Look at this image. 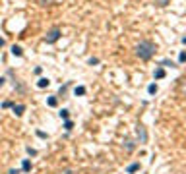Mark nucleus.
Masks as SVG:
<instances>
[{
	"label": "nucleus",
	"mask_w": 186,
	"mask_h": 174,
	"mask_svg": "<svg viewBox=\"0 0 186 174\" xmlns=\"http://www.w3.org/2000/svg\"><path fill=\"white\" fill-rule=\"evenodd\" d=\"M136 54H138L142 60H149L155 54V45L151 41H142L138 46H136Z\"/></svg>",
	"instance_id": "1"
},
{
	"label": "nucleus",
	"mask_w": 186,
	"mask_h": 174,
	"mask_svg": "<svg viewBox=\"0 0 186 174\" xmlns=\"http://www.w3.org/2000/svg\"><path fill=\"white\" fill-rule=\"evenodd\" d=\"M58 37H60V29H58V27H52L51 31H49V35H46V43L58 41Z\"/></svg>",
	"instance_id": "2"
},
{
	"label": "nucleus",
	"mask_w": 186,
	"mask_h": 174,
	"mask_svg": "<svg viewBox=\"0 0 186 174\" xmlns=\"http://www.w3.org/2000/svg\"><path fill=\"white\" fill-rule=\"evenodd\" d=\"M12 108H14V114H16V116H21L23 110H25V105H14Z\"/></svg>",
	"instance_id": "3"
},
{
	"label": "nucleus",
	"mask_w": 186,
	"mask_h": 174,
	"mask_svg": "<svg viewBox=\"0 0 186 174\" xmlns=\"http://www.w3.org/2000/svg\"><path fill=\"white\" fill-rule=\"evenodd\" d=\"M21 170H23V172H29V170H31V160H29V159H23Z\"/></svg>",
	"instance_id": "4"
},
{
	"label": "nucleus",
	"mask_w": 186,
	"mask_h": 174,
	"mask_svg": "<svg viewBox=\"0 0 186 174\" xmlns=\"http://www.w3.org/2000/svg\"><path fill=\"white\" fill-rule=\"evenodd\" d=\"M126 170H128V174H134V172H138V170H140V163H132V165L128 166Z\"/></svg>",
	"instance_id": "5"
},
{
	"label": "nucleus",
	"mask_w": 186,
	"mask_h": 174,
	"mask_svg": "<svg viewBox=\"0 0 186 174\" xmlns=\"http://www.w3.org/2000/svg\"><path fill=\"white\" fill-rule=\"evenodd\" d=\"M49 85H51V81H49L46 78H41L37 81V87H41V89H45V87H49Z\"/></svg>",
	"instance_id": "6"
},
{
	"label": "nucleus",
	"mask_w": 186,
	"mask_h": 174,
	"mask_svg": "<svg viewBox=\"0 0 186 174\" xmlns=\"http://www.w3.org/2000/svg\"><path fill=\"white\" fill-rule=\"evenodd\" d=\"M163 78H165V70L159 66V68L155 70V79H163Z\"/></svg>",
	"instance_id": "7"
},
{
	"label": "nucleus",
	"mask_w": 186,
	"mask_h": 174,
	"mask_svg": "<svg viewBox=\"0 0 186 174\" xmlns=\"http://www.w3.org/2000/svg\"><path fill=\"white\" fill-rule=\"evenodd\" d=\"M12 54H14V56H21V54H23V51H21V46L14 45V46H12Z\"/></svg>",
	"instance_id": "8"
},
{
	"label": "nucleus",
	"mask_w": 186,
	"mask_h": 174,
	"mask_svg": "<svg viewBox=\"0 0 186 174\" xmlns=\"http://www.w3.org/2000/svg\"><path fill=\"white\" fill-rule=\"evenodd\" d=\"M74 95H76V97L85 95V87H82V85H79V87H76V89H74Z\"/></svg>",
	"instance_id": "9"
},
{
	"label": "nucleus",
	"mask_w": 186,
	"mask_h": 174,
	"mask_svg": "<svg viewBox=\"0 0 186 174\" xmlns=\"http://www.w3.org/2000/svg\"><path fill=\"white\" fill-rule=\"evenodd\" d=\"M58 114H60V118H62V120H68V116H70V110H68V108H62L60 112H58Z\"/></svg>",
	"instance_id": "10"
},
{
	"label": "nucleus",
	"mask_w": 186,
	"mask_h": 174,
	"mask_svg": "<svg viewBox=\"0 0 186 174\" xmlns=\"http://www.w3.org/2000/svg\"><path fill=\"white\" fill-rule=\"evenodd\" d=\"M147 93L149 95H155V93H157V83H151V85L147 87Z\"/></svg>",
	"instance_id": "11"
},
{
	"label": "nucleus",
	"mask_w": 186,
	"mask_h": 174,
	"mask_svg": "<svg viewBox=\"0 0 186 174\" xmlns=\"http://www.w3.org/2000/svg\"><path fill=\"white\" fill-rule=\"evenodd\" d=\"M46 105H49V106H56V105H58L56 97H49V99H46Z\"/></svg>",
	"instance_id": "12"
},
{
	"label": "nucleus",
	"mask_w": 186,
	"mask_h": 174,
	"mask_svg": "<svg viewBox=\"0 0 186 174\" xmlns=\"http://www.w3.org/2000/svg\"><path fill=\"white\" fill-rule=\"evenodd\" d=\"M171 0H155V6H159V8H163V6H167Z\"/></svg>",
	"instance_id": "13"
},
{
	"label": "nucleus",
	"mask_w": 186,
	"mask_h": 174,
	"mask_svg": "<svg viewBox=\"0 0 186 174\" xmlns=\"http://www.w3.org/2000/svg\"><path fill=\"white\" fill-rule=\"evenodd\" d=\"M72 128H74V122H72V120H66V122H64V130H68V132H70Z\"/></svg>",
	"instance_id": "14"
},
{
	"label": "nucleus",
	"mask_w": 186,
	"mask_h": 174,
	"mask_svg": "<svg viewBox=\"0 0 186 174\" xmlns=\"http://www.w3.org/2000/svg\"><path fill=\"white\" fill-rule=\"evenodd\" d=\"M178 62H186V51H182L180 54H178Z\"/></svg>",
	"instance_id": "15"
},
{
	"label": "nucleus",
	"mask_w": 186,
	"mask_h": 174,
	"mask_svg": "<svg viewBox=\"0 0 186 174\" xmlns=\"http://www.w3.org/2000/svg\"><path fill=\"white\" fill-rule=\"evenodd\" d=\"M161 66H171V68H175V62H171V60H163Z\"/></svg>",
	"instance_id": "16"
},
{
	"label": "nucleus",
	"mask_w": 186,
	"mask_h": 174,
	"mask_svg": "<svg viewBox=\"0 0 186 174\" xmlns=\"http://www.w3.org/2000/svg\"><path fill=\"white\" fill-rule=\"evenodd\" d=\"M180 91L186 95V79H182V81H180Z\"/></svg>",
	"instance_id": "17"
},
{
	"label": "nucleus",
	"mask_w": 186,
	"mask_h": 174,
	"mask_svg": "<svg viewBox=\"0 0 186 174\" xmlns=\"http://www.w3.org/2000/svg\"><path fill=\"white\" fill-rule=\"evenodd\" d=\"M2 106H4V108H10V106H14V105H12V101H4Z\"/></svg>",
	"instance_id": "18"
},
{
	"label": "nucleus",
	"mask_w": 186,
	"mask_h": 174,
	"mask_svg": "<svg viewBox=\"0 0 186 174\" xmlns=\"http://www.w3.org/2000/svg\"><path fill=\"white\" fill-rule=\"evenodd\" d=\"M89 64H91V66H95V64H99V58H89Z\"/></svg>",
	"instance_id": "19"
},
{
	"label": "nucleus",
	"mask_w": 186,
	"mask_h": 174,
	"mask_svg": "<svg viewBox=\"0 0 186 174\" xmlns=\"http://www.w3.org/2000/svg\"><path fill=\"white\" fill-rule=\"evenodd\" d=\"M27 153H29L31 157H35V155H37V151H35V149H31V147H27Z\"/></svg>",
	"instance_id": "20"
},
{
	"label": "nucleus",
	"mask_w": 186,
	"mask_h": 174,
	"mask_svg": "<svg viewBox=\"0 0 186 174\" xmlns=\"http://www.w3.org/2000/svg\"><path fill=\"white\" fill-rule=\"evenodd\" d=\"M126 149H128V151H132V149H134V145H132V141H126Z\"/></svg>",
	"instance_id": "21"
},
{
	"label": "nucleus",
	"mask_w": 186,
	"mask_h": 174,
	"mask_svg": "<svg viewBox=\"0 0 186 174\" xmlns=\"http://www.w3.org/2000/svg\"><path fill=\"white\" fill-rule=\"evenodd\" d=\"M37 135H39V138H43V139L46 138V133H45V132H41V130H39V132H37Z\"/></svg>",
	"instance_id": "22"
},
{
	"label": "nucleus",
	"mask_w": 186,
	"mask_h": 174,
	"mask_svg": "<svg viewBox=\"0 0 186 174\" xmlns=\"http://www.w3.org/2000/svg\"><path fill=\"white\" fill-rule=\"evenodd\" d=\"M4 81H6V79H4V78H0V87L4 85Z\"/></svg>",
	"instance_id": "23"
},
{
	"label": "nucleus",
	"mask_w": 186,
	"mask_h": 174,
	"mask_svg": "<svg viewBox=\"0 0 186 174\" xmlns=\"http://www.w3.org/2000/svg\"><path fill=\"white\" fill-rule=\"evenodd\" d=\"M0 46H4V39L2 37H0Z\"/></svg>",
	"instance_id": "24"
},
{
	"label": "nucleus",
	"mask_w": 186,
	"mask_h": 174,
	"mask_svg": "<svg viewBox=\"0 0 186 174\" xmlns=\"http://www.w3.org/2000/svg\"><path fill=\"white\" fill-rule=\"evenodd\" d=\"M182 43H184V45H186V37H182Z\"/></svg>",
	"instance_id": "25"
}]
</instances>
